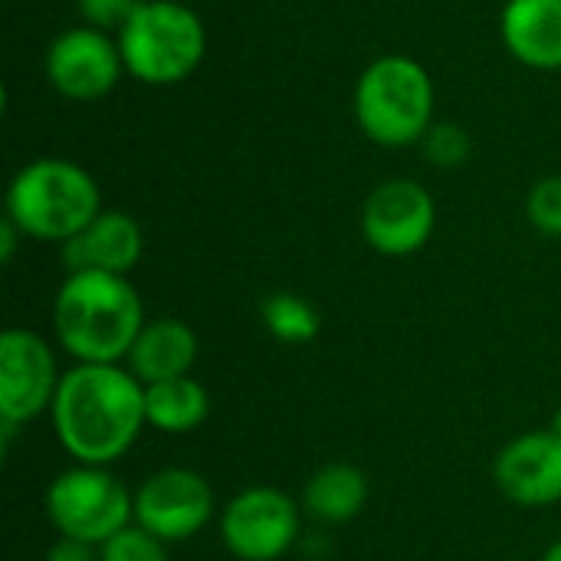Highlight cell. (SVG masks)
<instances>
[{
	"mask_svg": "<svg viewBox=\"0 0 561 561\" xmlns=\"http://www.w3.org/2000/svg\"><path fill=\"white\" fill-rule=\"evenodd\" d=\"M145 424V385L128 368L76 365L62 375L53 427L76 463L112 467L135 447Z\"/></svg>",
	"mask_w": 561,
	"mask_h": 561,
	"instance_id": "1",
	"label": "cell"
},
{
	"mask_svg": "<svg viewBox=\"0 0 561 561\" xmlns=\"http://www.w3.org/2000/svg\"><path fill=\"white\" fill-rule=\"evenodd\" d=\"M145 329V306L128 276L69 273L53 299V332L79 365H118Z\"/></svg>",
	"mask_w": 561,
	"mask_h": 561,
	"instance_id": "2",
	"label": "cell"
},
{
	"mask_svg": "<svg viewBox=\"0 0 561 561\" xmlns=\"http://www.w3.org/2000/svg\"><path fill=\"white\" fill-rule=\"evenodd\" d=\"M95 178L66 158H36L23 164L7 187V217L23 237L66 243L102 214Z\"/></svg>",
	"mask_w": 561,
	"mask_h": 561,
	"instance_id": "3",
	"label": "cell"
},
{
	"mask_svg": "<svg viewBox=\"0 0 561 561\" xmlns=\"http://www.w3.org/2000/svg\"><path fill=\"white\" fill-rule=\"evenodd\" d=\"M115 39L125 72L154 89L191 79L207 56V26L181 0H138Z\"/></svg>",
	"mask_w": 561,
	"mask_h": 561,
	"instance_id": "4",
	"label": "cell"
},
{
	"mask_svg": "<svg viewBox=\"0 0 561 561\" xmlns=\"http://www.w3.org/2000/svg\"><path fill=\"white\" fill-rule=\"evenodd\" d=\"M434 79L401 53L378 56L355 85V122L381 148H408L424 141L434 125Z\"/></svg>",
	"mask_w": 561,
	"mask_h": 561,
	"instance_id": "5",
	"label": "cell"
},
{
	"mask_svg": "<svg viewBox=\"0 0 561 561\" xmlns=\"http://www.w3.org/2000/svg\"><path fill=\"white\" fill-rule=\"evenodd\" d=\"M46 519L66 539L105 546L135 523V496L108 467L76 463L49 483Z\"/></svg>",
	"mask_w": 561,
	"mask_h": 561,
	"instance_id": "6",
	"label": "cell"
},
{
	"mask_svg": "<svg viewBox=\"0 0 561 561\" xmlns=\"http://www.w3.org/2000/svg\"><path fill=\"white\" fill-rule=\"evenodd\" d=\"M220 539L240 561L283 559L299 539V506L276 486H250L224 506Z\"/></svg>",
	"mask_w": 561,
	"mask_h": 561,
	"instance_id": "7",
	"label": "cell"
},
{
	"mask_svg": "<svg viewBox=\"0 0 561 561\" xmlns=\"http://www.w3.org/2000/svg\"><path fill=\"white\" fill-rule=\"evenodd\" d=\"M214 510L217 500L207 477L187 467H164L135 490V523L164 546L204 533Z\"/></svg>",
	"mask_w": 561,
	"mask_h": 561,
	"instance_id": "8",
	"label": "cell"
},
{
	"mask_svg": "<svg viewBox=\"0 0 561 561\" xmlns=\"http://www.w3.org/2000/svg\"><path fill=\"white\" fill-rule=\"evenodd\" d=\"M59 365L49 342L30 329H3L0 335V421L30 424L53 411L59 391Z\"/></svg>",
	"mask_w": 561,
	"mask_h": 561,
	"instance_id": "9",
	"label": "cell"
},
{
	"mask_svg": "<svg viewBox=\"0 0 561 561\" xmlns=\"http://www.w3.org/2000/svg\"><path fill=\"white\" fill-rule=\"evenodd\" d=\"M43 69H46L49 85L62 99L95 102V99H105L118 85L125 62H122L118 39H112L105 30L82 23V26L62 30L49 43Z\"/></svg>",
	"mask_w": 561,
	"mask_h": 561,
	"instance_id": "10",
	"label": "cell"
},
{
	"mask_svg": "<svg viewBox=\"0 0 561 561\" xmlns=\"http://www.w3.org/2000/svg\"><path fill=\"white\" fill-rule=\"evenodd\" d=\"M437 224L431 191L411 178L378 184L362 207V233L381 256H411L427 247Z\"/></svg>",
	"mask_w": 561,
	"mask_h": 561,
	"instance_id": "11",
	"label": "cell"
},
{
	"mask_svg": "<svg viewBox=\"0 0 561 561\" xmlns=\"http://www.w3.org/2000/svg\"><path fill=\"white\" fill-rule=\"evenodd\" d=\"M493 480L500 493L526 510H542L561 503V434L549 431H529L516 440H510L496 463Z\"/></svg>",
	"mask_w": 561,
	"mask_h": 561,
	"instance_id": "12",
	"label": "cell"
},
{
	"mask_svg": "<svg viewBox=\"0 0 561 561\" xmlns=\"http://www.w3.org/2000/svg\"><path fill=\"white\" fill-rule=\"evenodd\" d=\"M145 253V233L125 210H102L82 233L62 243V263L69 273L95 270L128 276Z\"/></svg>",
	"mask_w": 561,
	"mask_h": 561,
	"instance_id": "13",
	"label": "cell"
},
{
	"mask_svg": "<svg viewBox=\"0 0 561 561\" xmlns=\"http://www.w3.org/2000/svg\"><path fill=\"white\" fill-rule=\"evenodd\" d=\"M500 36L529 69H561V0H506Z\"/></svg>",
	"mask_w": 561,
	"mask_h": 561,
	"instance_id": "14",
	"label": "cell"
},
{
	"mask_svg": "<svg viewBox=\"0 0 561 561\" xmlns=\"http://www.w3.org/2000/svg\"><path fill=\"white\" fill-rule=\"evenodd\" d=\"M197 335L187 322L181 319H151L145 322L141 335L135 339L131 352H128V371L148 388L158 381H171V378H184L191 375L194 362H197Z\"/></svg>",
	"mask_w": 561,
	"mask_h": 561,
	"instance_id": "15",
	"label": "cell"
},
{
	"mask_svg": "<svg viewBox=\"0 0 561 561\" xmlns=\"http://www.w3.org/2000/svg\"><path fill=\"white\" fill-rule=\"evenodd\" d=\"M368 503V477L352 463H325L316 470L302 490V510L325 523L342 526L352 523Z\"/></svg>",
	"mask_w": 561,
	"mask_h": 561,
	"instance_id": "16",
	"label": "cell"
},
{
	"mask_svg": "<svg viewBox=\"0 0 561 561\" xmlns=\"http://www.w3.org/2000/svg\"><path fill=\"white\" fill-rule=\"evenodd\" d=\"M207 414L210 394L191 375L145 388V417L161 434H191L207 421Z\"/></svg>",
	"mask_w": 561,
	"mask_h": 561,
	"instance_id": "17",
	"label": "cell"
},
{
	"mask_svg": "<svg viewBox=\"0 0 561 561\" xmlns=\"http://www.w3.org/2000/svg\"><path fill=\"white\" fill-rule=\"evenodd\" d=\"M263 325L276 342L286 345H306L319 335L322 319L312 302H306L296 293H273L263 299Z\"/></svg>",
	"mask_w": 561,
	"mask_h": 561,
	"instance_id": "18",
	"label": "cell"
},
{
	"mask_svg": "<svg viewBox=\"0 0 561 561\" xmlns=\"http://www.w3.org/2000/svg\"><path fill=\"white\" fill-rule=\"evenodd\" d=\"M421 145H424L427 161L437 168H460L473 154V138L457 122H434Z\"/></svg>",
	"mask_w": 561,
	"mask_h": 561,
	"instance_id": "19",
	"label": "cell"
},
{
	"mask_svg": "<svg viewBox=\"0 0 561 561\" xmlns=\"http://www.w3.org/2000/svg\"><path fill=\"white\" fill-rule=\"evenodd\" d=\"M99 556L102 561H168V549L161 539H154L138 523H131L105 546H99Z\"/></svg>",
	"mask_w": 561,
	"mask_h": 561,
	"instance_id": "20",
	"label": "cell"
},
{
	"mask_svg": "<svg viewBox=\"0 0 561 561\" xmlns=\"http://www.w3.org/2000/svg\"><path fill=\"white\" fill-rule=\"evenodd\" d=\"M526 217L539 233L561 237V174H549L533 184L526 197Z\"/></svg>",
	"mask_w": 561,
	"mask_h": 561,
	"instance_id": "21",
	"label": "cell"
},
{
	"mask_svg": "<svg viewBox=\"0 0 561 561\" xmlns=\"http://www.w3.org/2000/svg\"><path fill=\"white\" fill-rule=\"evenodd\" d=\"M138 0H76V10L79 16L85 20V26H95V30H122L125 20L135 13Z\"/></svg>",
	"mask_w": 561,
	"mask_h": 561,
	"instance_id": "22",
	"label": "cell"
},
{
	"mask_svg": "<svg viewBox=\"0 0 561 561\" xmlns=\"http://www.w3.org/2000/svg\"><path fill=\"white\" fill-rule=\"evenodd\" d=\"M43 561H102V556H99V546H89V542H76V539L59 536L49 546V552H46Z\"/></svg>",
	"mask_w": 561,
	"mask_h": 561,
	"instance_id": "23",
	"label": "cell"
},
{
	"mask_svg": "<svg viewBox=\"0 0 561 561\" xmlns=\"http://www.w3.org/2000/svg\"><path fill=\"white\" fill-rule=\"evenodd\" d=\"M20 237H23L20 227L10 217H3L0 220V263H13V253H16V240Z\"/></svg>",
	"mask_w": 561,
	"mask_h": 561,
	"instance_id": "24",
	"label": "cell"
},
{
	"mask_svg": "<svg viewBox=\"0 0 561 561\" xmlns=\"http://www.w3.org/2000/svg\"><path fill=\"white\" fill-rule=\"evenodd\" d=\"M542 561H561V539H559V542H552V546L546 549V556H542Z\"/></svg>",
	"mask_w": 561,
	"mask_h": 561,
	"instance_id": "25",
	"label": "cell"
},
{
	"mask_svg": "<svg viewBox=\"0 0 561 561\" xmlns=\"http://www.w3.org/2000/svg\"><path fill=\"white\" fill-rule=\"evenodd\" d=\"M552 427H556V431L561 434V411H559V417H556V424H552Z\"/></svg>",
	"mask_w": 561,
	"mask_h": 561,
	"instance_id": "26",
	"label": "cell"
}]
</instances>
